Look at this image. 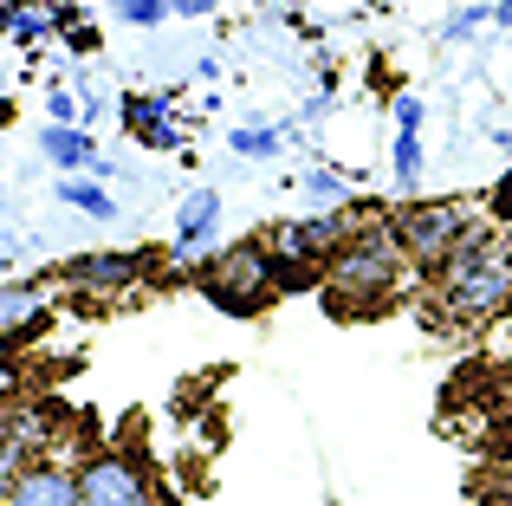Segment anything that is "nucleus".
Returning <instances> with one entry per match:
<instances>
[{
    "label": "nucleus",
    "instance_id": "1",
    "mask_svg": "<svg viewBox=\"0 0 512 506\" xmlns=\"http://www.w3.org/2000/svg\"><path fill=\"white\" fill-rule=\"evenodd\" d=\"M435 299L454 325H487L512 305V247L493 228L467 234L448 260L435 266Z\"/></svg>",
    "mask_w": 512,
    "mask_h": 506
},
{
    "label": "nucleus",
    "instance_id": "2",
    "mask_svg": "<svg viewBox=\"0 0 512 506\" xmlns=\"http://www.w3.org/2000/svg\"><path fill=\"white\" fill-rule=\"evenodd\" d=\"M402 266H409V253L396 247V234L383 228H357L350 241L325 260V305L338 318H363V312H383L389 299H396L402 286Z\"/></svg>",
    "mask_w": 512,
    "mask_h": 506
},
{
    "label": "nucleus",
    "instance_id": "3",
    "mask_svg": "<svg viewBox=\"0 0 512 506\" xmlns=\"http://www.w3.org/2000/svg\"><path fill=\"white\" fill-rule=\"evenodd\" d=\"M480 228H487V221L474 215V202H409V208L389 215L396 247L409 253V266H422V273H435V266L448 260L467 234H480Z\"/></svg>",
    "mask_w": 512,
    "mask_h": 506
},
{
    "label": "nucleus",
    "instance_id": "4",
    "mask_svg": "<svg viewBox=\"0 0 512 506\" xmlns=\"http://www.w3.org/2000/svg\"><path fill=\"white\" fill-rule=\"evenodd\" d=\"M201 292H208L221 312H234V318H253L266 299L279 292V253H266L260 241H240V247H227L221 260L201 273Z\"/></svg>",
    "mask_w": 512,
    "mask_h": 506
},
{
    "label": "nucleus",
    "instance_id": "5",
    "mask_svg": "<svg viewBox=\"0 0 512 506\" xmlns=\"http://www.w3.org/2000/svg\"><path fill=\"white\" fill-rule=\"evenodd\" d=\"M78 506H163V500H156V481L143 474V461L104 448L78 468Z\"/></svg>",
    "mask_w": 512,
    "mask_h": 506
},
{
    "label": "nucleus",
    "instance_id": "6",
    "mask_svg": "<svg viewBox=\"0 0 512 506\" xmlns=\"http://www.w3.org/2000/svg\"><path fill=\"white\" fill-rule=\"evenodd\" d=\"M350 221L344 215H312V221H286V228L273 234V253L279 260H299V266H318V260H331L344 241H350Z\"/></svg>",
    "mask_w": 512,
    "mask_h": 506
},
{
    "label": "nucleus",
    "instance_id": "7",
    "mask_svg": "<svg viewBox=\"0 0 512 506\" xmlns=\"http://www.w3.org/2000/svg\"><path fill=\"white\" fill-rule=\"evenodd\" d=\"M143 273H150L143 253H78V260L59 266V279L72 292H124V286H137Z\"/></svg>",
    "mask_w": 512,
    "mask_h": 506
},
{
    "label": "nucleus",
    "instance_id": "8",
    "mask_svg": "<svg viewBox=\"0 0 512 506\" xmlns=\"http://www.w3.org/2000/svg\"><path fill=\"white\" fill-rule=\"evenodd\" d=\"M7 506H78V468H65V461H26Z\"/></svg>",
    "mask_w": 512,
    "mask_h": 506
},
{
    "label": "nucleus",
    "instance_id": "9",
    "mask_svg": "<svg viewBox=\"0 0 512 506\" xmlns=\"http://www.w3.org/2000/svg\"><path fill=\"white\" fill-rule=\"evenodd\" d=\"M214 228H221V195H214V189H195L182 208H175V253H182V260H195V253L214 241Z\"/></svg>",
    "mask_w": 512,
    "mask_h": 506
},
{
    "label": "nucleus",
    "instance_id": "10",
    "mask_svg": "<svg viewBox=\"0 0 512 506\" xmlns=\"http://www.w3.org/2000/svg\"><path fill=\"white\" fill-rule=\"evenodd\" d=\"M124 130L143 137L150 150H182V130H175L169 98H124Z\"/></svg>",
    "mask_w": 512,
    "mask_h": 506
},
{
    "label": "nucleus",
    "instance_id": "11",
    "mask_svg": "<svg viewBox=\"0 0 512 506\" xmlns=\"http://www.w3.org/2000/svg\"><path fill=\"white\" fill-rule=\"evenodd\" d=\"M39 150H46L59 169H91V176H104L98 150H91V137L78 124H46V130H39Z\"/></svg>",
    "mask_w": 512,
    "mask_h": 506
},
{
    "label": "nucleus",
    "instance_id": "12",
    "mask_svg": "<svg viewBox=\"0 0 512 506\" xmlns=\"http://www.w3.org/2000/svg\"><path fill=\"white\" fill-rule=\"evenodd\" d=\"M59 202L85 208V215H98V221H111V215H117V202H111V195L98 189V182H85L78 169H72V176H59Z\"/></svg>",
    "mask_w": 512,
    "mask_h": 506
},
{
    "label": "nucleus",
    "instance_id": "13",
    "mask_svg": "<svg viewBox=\"0 0 512 506\" xmlns=\"http://www.w3.org/2000/svg\"><path fill=\"white\" fill-rule=\"evenodd\" d=\"M279 143H286V124L279 130H227V150L234 156H273Z\"/></svg>",
    "mask_w": 512,
    "mask_h": 506
},
{
    "label": "nucleus",
    "instance_id": "14",
    "mask_svg": "<svg viewBox=\"0 0 512 506\" xmlns=\"http://www.w3.org/2000/svg\"><path fill=\"white\" fill-rule=\"evenodd\" d=\"M305 195H312V202H325V208H344L350 202V182L338 176V169H312V176H305Z\"/></svg>",
    "mask_w": 512,
    "mask_h": 506
},
{
    "label": "nucleus",
    "instance_id": "15",
    "mask_svg": "<svg viewBox=\"0 0 512 506\" xmlns=\"http://www.w3.org/2000/svg\"><path fill=\"white\" fill-rule=\"evenodd\" d=\"M422 176V130H396V182Z\"/></svg>",
    "mask_w": 512,
    "mask_h": 506
},
{
    "label": "nucleus",
    "instance_id": "16",
    "mask_svg": "<svg viewBox=\"0 0 512 506\" xmlns=\"http://www.w3.org/2000/svg\"><path fill=\"white\" fill-rule=\"evenodd\" d=\"M169 0H117V20H130V26H163L169 20Z\"/></svg>",
    "mask_w": 512,
    "mask_h": 506
},
{
    "label": "nucleus",
    "instance_id": "17",
    "mask_svg": "<svg viewBox=\"0 0 512 506\" xmlns=\"http://www.w3.org/2000/svg\"><path fill=\"white\" fill-rule=\"evenodd\" d=\"M487 20H493V7H461V13H454L448 26H441V39H448V46H461V39H474V33H480Z\"/></svg>",
    "mask_w": 512,
    "mask_h": 506
},
{
    "label": "nucleus",
    "instance_id": "18",
    "mask_svg": "<svg viewBox=\"0 0 512 506\" xmlns=\"http://www.w3.org/2000/svg\"><path fill=\"white\" fill-rule=\"evenodd\" d=\"M20 442H13V435H0V506H7V494H13V481H20Z\"/></svg>",
    "mask_w": 512,
    "mask_h": 506
},
{
    "label": "nucleus",
    "instance_id": "19",
    "mask_svg": "<svg viewBox=\"0 0 512 506\" xmlns=\"http://www.w3.org/2000/svg\"><path fill=\"white\" fill-rule=\"evenodd\" d=\"M13 318H33V286H0V325Z\"/></svg>",
    "mask_w": 512,
    "mask_h": 506
},
{
    "label": "nucleus",
    "instance_id": "20",
    "mask_svg": "<svg viewBox=\"0 0 512 506\" xmlns=\"http://www.w3.org/2000/svg\"><path fill=\"white\" fill-rule=\"evenodd\" d=\"M46 13H39V7H20V13H13V33H20V39H39V33H46Z\"/></svg>",
    "mask_w": 512,
    "mask_h": 506
},
{
    "label": "nucleus",
    "instance_id": "21",
    "mask_svg": "<svg viewBox=\"0 0 512 506\" xmlns=\"http://www.w3.org/2000/svg\"><path fill=\"white\" fill-rule=\"evenodd\" d=\"M396 130H422V98H409V91L396 98Z\"/></svg>",
    "mask_w": 512,
    "mask_h": 506
},
{
    "label": "nucleus",
    "instance_id": "22",
    "mask_svg": "<svg viewBox=\"0 0 512 506\" xmlns=\"http://www.w3.org/2000/svg\"><path fill=\"white\" fill-rule=\"evenodd\" d=\"M46 111L59 117V124H72V117H78V98H72V91H52V98H46Z\"/></svg>",
    "mask_w": 512,
    "mask_h": 506
},
{
    "label": "nucleus",
    "instance_id": "23",
    "mask_svg": "<svg viewBox=\"0 0 512 506\" xmlns=\"http://www.w3.org/2000/svg\"><path fill=\"white\" fill-rule=\"evenodd\" d=\"M493 215H500V221H506V228H512V176L500 182V189H493Z\"/></svg>",
    "mask_w": 512,
    "mask_h": 506
},
{
    "label": "nucleus",
    "instance_id": "24",
    "mask_svg": "<svg viewBox=\"0 0 512 506\" xmlns=\"http://www.w3.org/2000/svg\"><path fill=\"white\" fill-rule=\"evenodd\" d=\"M175 13H182V20H201V13H214V0H169Z\"/></svg>",
    "mask_w": 512,
    "mask_h": 506
},
{
    "label": "nucleus",
    "instance_id": "25",
    "mask_svg": "<svg viewBox=\"0 0 512 506\" xmlns=\"http://www.w3.org/2000/svg\"><path fill=\"white\" fill-rule=\"evenodd\" d=\"M493 26H512V0H493Z\"/></svg>",
    "mask_w": 512,
    "mask_h": 506
}]
</instances>
